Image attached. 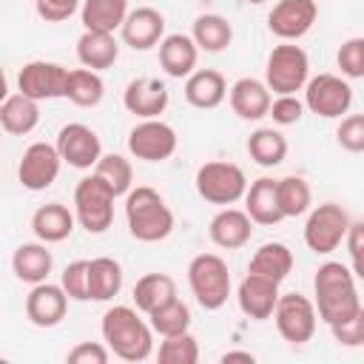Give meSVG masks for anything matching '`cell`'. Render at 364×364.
Segmentation results:
<instances>
[{
    "instance_id": "1",
    "label": "cell",
    "mask_w": 364,
    "mask_h": 364,
    "mask_svg": "<svg viewBox=\"0 0 364 364\" xmlns=\"http://www.w3.org/2000/svg\"><path fill=\"white\" fill-rule=\"evenodd\" d=\"M102 341L111 347V353L122 361H145L154 353V327L151 321L139 318V310L128 304H114L102 313Z\"/></svg>"
},
{
    "instance_id": "2",
    "label": "cell",
    "mask_w": 364,
    "mask_h": 364,
    "mask_svg": "<svg viewBox=\"0 0 364 364\" xmlns=\"http://www.w3.org/2000/svg\"><path fill=\"white\" fill-rule=\"evenodd\" d=\"M313 293H316V310L318 318L330 327L336 321L350 318L361 307V296L355 287V273L341 262H324L318 264L313 276Z\"/></svg>"
},
{
    "instance_id": "3",
    "label": "cell",
    "mask_w": 364,
    "mask_h": 364,
    "mask_svg": "<svg viewBox=\"0 0 364 364\" xmlns=\"http://www.w3.org/2000/svg\"><path fill=\"white\" fill-rule=\"evenodd\" d=\"M125 222L136 242H162L173 233V210L165 205L159 191L136 185L125 193Z\"/></svg>"
},
{
    "instance_id": "4",
    "label": "cell",
    "mask_w": 364,
    "mask_h": 364,
    "mask_svg": "<svg viewBox=\"0 0 364 364\" xmlns=\"http://www.w3.org/2000/svg\"><path fill=\"white\" fill-rule=\"evenodd\" d=\"M188 284L199 307L219 310L230 296V270L228 262L216 253H199L188 264Z\"/></svg>"
},
{
    "instance_id": "5",
    "label": "cell",
    "mask_w": 364,
    "mask_h": 364,
    "mask_svg": "<svg viewBox=\"0 0 364 364\" xmlns=\"http://www.w3.org/2000/svg\"><path fill=\"white\" fill-rule=\"evenodd\" d=\"M114 199L117 193L105 179H100L97 173L82 176L74 188V213L80 228H85L88 233H105L114 222Z\"/></svg>"
},
{
    "instance_id": "6",
    "label": "cell",
    "mask_w": 364,
    "mask_h": 364,
    "mask_svg": "<svg viewBox=\"0 0 364 364\" xmlns=\"http://www.w3.org/2000/svg\"><path fill=\"white\" fill-rule=\"evenodd\" d=\"M307 80H310L307 51L296 43L273 46V51L267 54V65H264L267 88L273 94H296V91H304Z\"/></svg>"
},
{
    "instance_id": "7",
    "label": "cell",
    "mask_w": 364,
    "mask_h": 364,
    "mask_svg": "<svg viewBox=\"0 0 364 364\" xmlns=\"http://www.w3.org/2000/svg\"><path fill=\"white\" fill-rule=\"evenodd\" d=\"M196 193L210 205H236L247 193V176L236 162H205L196 171Z\"/></svg>"
},
{
    "instance_id": "8",
    "label": "cell",
    "mask_w": 364,
    "mask_h": 364,
    "mask_svg": "<svg viewBox=\"0 0 364 364\" xmlns=\"http://www.w3.org/2000/svg\"><path fill=\"white\" fill-rule=\"evenodd\" d=\"M350 225L353 222H350L347 210L338 202H321V205H316L307 213V222H304V245L313 253L327 256V253H333L347 239Z\"/></svg>"
},
{
    "instance_id": "9",
    "label": "cell",
    "mask_w": 364,
    "mask_h": 364,
    "mask_svg": "<svg viewBox=\"0 0 364 364\" xmlns=\"http://www.w3.org/2000/svg\"><path fill=\"white\" fill-rule=\"evenodd\" d=\"M273 321H276L279 336L287 344H296V347L307 344L316 333V324H318L316 301H310L301 293H282L279 304L273 310Z\"/></svg>"
},
{
    "instance_id": "10",
    "label": "cell",
    "mask_w": 364,
    "mask_h": 364,
    "mask_svg": "<svg viewBox=\"0 0 364 364\" xmlns=\"http://www.w3.org/2000/svg\"><path fill=\"white\" fill-rule=\"evenodd\" d=\"M304 105L316 117L336 119V117H341V114L350 111V105H353V88H350V82L344 77H336V74L310 77L307 85H304Z\"/></svg>"
},
{
    "instance_id": "11",
    "label": "cell",
    "mask_w": 364,
    "mask_h": 364,
    "mask_svg": "<svg viewBox=\"0 0 364 364\" xmlns=\"http://www.w3.org/2000/svg\"><path fill=\"white\" fill-rule=\"evenodd\" d=\"M176 145H179L176 131L168 122H162L159 117L136 122L128 134V151H131V156H136L142 162H165L173 156Z\"/></svg>"
},
{
    "instance_id": "12",
    "label": "cell",
    "mask_w": 364,
    "mask_h": 364,
    "mask_svg": "<svg viewBox=\"0 0 364 364\" xmlns=\"http://www.w3.org/2000/svg\"><path fill=\"white\" fill-rule=\"evenodd\" d=\"M65 88H68V68H63L60 63L31 60L17 74V91L37 102L65 97Z\"/></svg>"
},
{
    "instance_id": "13",
    "label": "cell",
    "mask_w": 364,
    "mask_h": 364,
    "mask_svg": "<svg viewBox=\"0 0 364 364\" xmlns=\"http://www.w3.org/2000/svg\"><path fill=\"white\" fill-rule=\"evenodd\" d=\"M60 165L63 156L57 151V145L51 142H31L23 151V159L17 165V179L26 191H46L57 182L60 176Z\"/></svg>"
},
{
    "instance_id": "14",
    "label": "cell",
    "mask_w": 364,
    "mask_h": 364,
    "mask_svg": "<svg viewBox=\"0 0 364 364\" xmlns=\"http://www.w3.org/2000/svg\"><path fill=\"white\" fill-rule=\"evenodd\" d=\"M54 145H57L63 162L71 165V168H77V171L94 168L100 162V156H102V142H100L97 131L88 128V125H82V122L63 125Z\"/></svg>"
},
{
    "instance_id": "15",
    "label": "cell",
    "mask_w": 364,
    "mask_h": 364,
    "mask_svg": "<svg viewBox=\"0 0 364 364\" xmlns=\"http://www.w3.org/2000/svg\"><path fill=\"white\" fill-rule=\"evenodd\" d=\"M316 17H318L316 0H279L267 14V28L279 40L293 43L316 26Z\"/></svg>"
},
{
    "instance_id": "16",
    "label": "cell",
    "mask_w": 364,
    "mask_h": 364,
    "mask_svg": "<svg viewBox=\"0 0 364 364\" xmlns=\"http://www.w3.org/2000/svg\"><path fill=\"white\" fill-rule=\"evenodd\" d=\"M279 282L267 279V276H259V273H250L239 282V290H236V301H239V310L253 318V321H264V318H273V310L279 304Z\"/></svg>"
},
{
    "instance_id": "17",
    "label": "cell",
    "mask_w": 364,
    "mask_h": 364,
    "mask_svg": "<svg viewBox=\"0 0 364 364\" xmlns=\"http://www.w3.org/2000/svg\"><path fill=\"white\" fill-rule=\"evenodd\" d=\"M65 310H68V293L63 290V284H51V282L31 284L26 296V318L34 327H57L65 318Z\"/></svg>"
},
{
    "instance_id": "18",
    "label": "cell",
    "mask_w": 364,
    "mask_h": 364,
    "mask_svg": "<svg viewBox=\"0 0 364 364\" xmlns=\"http://www.w3.org/2000/svg\"><path fill=\"white\" fill-rule=\"evenodd\" d=\"M122 105L139 119H156L168 108V88L156 77H136L122 91Z\"/></svg>"
},
{
    "instance_id": "19",
    "label": "cell",
    "mask_w": 364,
    "mask_h": 364,
    "mask_svg": "<svg viewBox=\"0 0 364 364\" xmlns=\"http://www.w3.org/2000/svg\"><path fill=\"white\" fill-rule=\"evenodd\" d=\"M119 34H122V43L131 46L134 51H148L165 40V17L151 6H139L128 11Z\"/></svg>"
},
{
    "instance_id": "20",
    "label": "cell",
    "mask_w": 364,
    "mask_h": 364,
    "mask_svg": "<svg viewBox=\"0 0 364 364\" xmlns=\"http://www.w3.org/2000/svg\"><path fill=\"white\" fill-rule=\"evenodd\" d=\"M208 236L216 247L222 250H239L250 242L253 236V219L247 210H239V208H222L210 225H208Z\"/></svg>"
},
{
    "instance_id": "21",
    "label": "cell",
    "mask_w": 364,
    "mask_h": 364,
    "mask_svg": "<svg viewBox=\"0 0 364 364\" xmlns=\"http://www.w3.org/2000/svg\"><path fill=\"white\" fill-rule=\"evenodd\" d=\"M228 100H230L233 114H236L239 119H247V122H256V119L267 117V114H270V102H273L267 82H262V80H256V77H242V80H236V82L230 85V91H228Z\"/></svg>"
},
{
    "instance_id": "22",
    "label": "cell",
    "mask_w": 364,
    "mask_h": 364,
    "mask_svg": "<svg viewBox=\"0 0 364 364\" xmlns=\"http://www.w3.org/2000/svg\"><path fill=\"white\" fill-rule=\"evenodd\" d=\"M245 210L250 213L253 225H264V228L279 225L284 219L282 202H279V179L259 176L256 182H250L245 193Z\"/></svg>"
},
{
    "instance_id": "23",
    "label": "cell",
    "mask_w": 364,
    "mask_h": 364,
    "mask_svg": "<svg viewBox=\"0 0 364 364\" xmlns=\"http://www.w3.org/2000/svg\"><path fill=\"white\" fill-rule=\"evenodd\" d=\"M196 60L199 46L191 34H165V40L159 43V65L173 80H188L196 71Z\"/></svg>"
},
{
    "instance_id": "24",
    "label": "cell",
    "mask_w": 364,
    "mask_h": 364,
    "mask_svg": "<svg viewBox=\"0 0 364 364\" xmlns=\"http://www.w3.org/2000/svg\"><path fill=\"white\" fill-rule=\"evenodd\" d=\"M74 225H77V213H71L63 202H46L31 213V230L46 245L65 242L74 233Z\"/></svg>"
},
{
    "instance_id": "25",
    "label": "cell",
    "mask_w": 364,
    "mask_h": 364,
    "mask_svg": "<svg viewBox=\"0 0 364 364\" xmlns=\"http://www.w3.org/2000/svg\"><path fill=\"white\" fill-rule=\"evenodd\" d=\"M228 82L225 77L216 71V68H196L188 80H185V100L193 105V108H202V111H210V108H219L228 97Z\"/></svg>"
},
{
    "instance_id": "26",
    "label": "cell",
    "mask_w": 364,
    "mask_h": 364,
    "mask_svg": "<svg viewBox=\"0 0 364 364\" xmlns=\"http://www.w3.org/2000/svg\"><path fill=\"white\" fill-rule=\"evenodd\" d=\"M51 267H54V259H51V250L46 247V242H23L11 256V270L26 284L48 282Z\"/></svg>"
},
{
    "instance_id": "27",
    "label": "cell",
    "mask_w": 364,
    "mask_h": 364,
    "mask_svg": "<svg viewBox=\"0 0 364 364\" xmlns=\"http://www.w3.org/2000/svg\"><path fill=\"white\" fill-rule=\"evenodd\" d=\"M37 122H40V102L37 100H31V97H26L20 91L3 100V105H0V125H3L6 134L26 136V134H31L37 128Z\"/></svg>"
},
{
    "instance_id": "28",
    "label": "cell",
    "mask_w": 364,
    "mask_h": 364,
    "mask_svg": "<svg viewBox=\"0 0 364 364\" xmlns=\"http://www.w3.org/2000/svg\"><path fill=\"white\" fill-rule=\"evenodd\" d=\"M119 57V43L108 31H82L77 40V60L85 68L105 71L117 63Z\"/></svg>"
},
{
    "instance_id": "29",
    "label": "cell",
    "mask_w": 364,
    "mask_h": 364,
    "mask_svg": "<svg viewBox=\"0 0 364 364\" xmlns=\"http://www.w3.org/2000/svg\"><path fill=\"white\" fill-rule=\"evenodd\" d=\"M128 17V0H82L80 6V20L85 31H108L114 34L122 28Z\"/></svg>"
},
{
    "instance_id": "30",
    "label": "cell",
    "mask_w": 364,
    "mask_h": 364,
    "mask_svg": "<svg viewBox=\"0 0 364 364\" xmlns=\"http://www.w3.org/2000/svg\"><path fill=\"white\" fill-rule=\"evenodd\" d=\"M122 290V267L111 256H97L88 262V296L91 301H111Z\"/></svg>"
},
{
    "instance_id": "31",
    "label": "cell",
    "mask_w": 364,
    "mask_h": 364,
    "mask_svg": "<svg viewBox=\"0 0 364 364\" xmlns=\"http://www.w3.org/2000/svg\"><path fill=\"white\" fill-rule=\"evenodd\" d=\"M250 273H259V276H267L273 282H284L293 270V250L282 242H264L253 256H250V264H247Z\"/></svg>"
},
{
    "instance_id": "32",
    "label": "cell",
    "mask_w": 364,
    "mask_h": 364,
    "mask_svg": "<svg viewBox=\"0 0 364 364\" xmlns=\"http://www.w3.org/2000/svg\"><path fill=\"white\" fill-rule=\"evenodd\" d=\"M171 299H176V282L168 273H145L134 284V304L145 316Z\"/></svg>"
},
{
    "instance_id": "33",
    "label": "cell",
    "mask_w": 364,
    "mask_h": 364,
    "mask_svg": "<svg viewBox=\"0 0 364 364\" xmlns=\"http://www.w3.org/2000/svg\"><path fill=\"white\" fill-rule=\"evenodd\" d=\"M191 37L196 40L199 51H208V54H219L230 46L233 40V26L222 17V14H199L193 20V28H191Z\"/></svg>"
},
{
    "instance_id": "34",
    "label": "cell",
    "mask_w": 364,
    "mask_h": 364,
    "mask_svg": "<svg viewBox=\"0 0 364 364\" xmlns=\"http://www.w3.org/2000/svg\"><path fill=\"white\" fill-rule=\"evenodd\" d=\"M247 154L262 168H276L287 156V139L276 128H256L247 136Z\"/></svg>"
},
{
    "instance_id": "35",
    "label": "cell",
    "mask_w": 364,
    "mask_h": 364,
    "mask_svg": "<svg viewBox=\"0 0 364 364\" xmlns=\"http://www.w3.org/2000/svg\"><path fill=\"white\" fill-rule=\"evenodd\" d=\"M105 94V82L100 77V71L94 68H71L68 71V88H65V100L80 105V108H94L102 102Z\"/></svg>"
},
{
    "instance_id": "36",
    "label": "cell",
    "mask_w": 364,
    "mask_h": 364,
    "mask_svg": "<svg viewBox=\"0 0 364 364\" xmlns=\"http://www.w3.org/2000/svg\"><path fill=\"white\" fill-rule=\"evenodd\" d=\"M148 321H151L154 333H159V336H176V333L191 330V307L176 296V299L159 304L156 310H151L148 313Z\"/></svg>"
},
{
    "instance_id": "37",
    "label": "cell",
    "mask_w": 364,
    "mask_h": 364,
    "mask_svg": "<svg viewBox=\"0 0 364 364\" xmlns=\"http://www.w3.org/2000/svg\"><path fill=\"white\" fill-rule=\"evenodd\" d=\"M279 202H282L284 219H296V216L307 213L310 205H313V191H310L307 179L296 176V173L279 179Z\"/></svg>"
},
{
    "instance_id": "38",
    "label": "cell",
    "mask_w": 364,
    "mask_h": 364,
    "mask_svg": "<svg viewBox=\"0 0 364 364\" xmlns=\"http://www.w3.org/2000/svg\"><path fill=\"white\" fill-rule=\"evenodd\" d=\"M94 173L105 179L117 196H125L134 188V168L122 154H102L100 162L94 165Z\"/></svg>"
},
{
    "instance_id": "39",
    "label": "cell",
    "mask_w": 364,
    "mask_h": 364,
    "mask_svg": "<svg viewBox=\"0 0 364 364\" xmlns=\"http://www.w3.org/2000/svg\"><path fill=\"white\" fill-rule=\"evenodd\" d=\"M156 358H159V364H196L199 361V344L191 336V330L176 333V336H162Z\"/></svg>"
},
{
    "instance_id": "40",
    "label": "cell",
    "mask_w": 364,
    "mask_h": 364,
    "mask_svg": "<svg viewBox=\"0 0 364 364\" xmlns=\"http://www.w3.org/2000/svg\"><path fill=\"white\" fill-rule=\"evenodd\" d=\"M336 63L341 68V74L347 80H358L364 77V37H350L338 46Z\"/></svg>"
},
{
    "instance_id": "41",
    "label": "cell",
    "mask_w": 364,
    "mask_h": 364,
    "mask_svg": "<svg viewBox=\"0 0 364 364\" xmlns=\"http://www.w3.org/2000/svg\"><path fill=\"white\" fill-rule=\"evenodd\" d=\"M60 284L68 293V299L74 301H88V262L77 259L71 264H65V270L60 273Z\"/></svg>"
},
{
    "instance_id": "42",
    "label": "cell",
    "mask_w": 364,
    "mask_h": 364,
    "mask_svg": "<svg viewBox=\"0 0 364 364\" xmlns=\"http://www.w3.org/2000/svg\"><path fill=\"white\" fill-rule=\"evenodd\" d=\"M336 139L350 154H364V114H347L341 117L336 128Z\"/></svg>"
},
{
    "instance_id": "43",
    "label": "cell",
    "mask_w": 364,
    "mask_h": 364,
    "mask_svg": "<svg viewBox=\"0 0 364 364\" xmlns=\"http://www.w3.org/2000/svg\"><path fill=\"white\" fill-rule=\"evenodd\" d=\"M330 333L341 347H364V304L350 318L330 324Z\"/></svg>"
},
{
    "instance_id": "44",
    "label": "cell",
    "mask_w": 364,
    "mask_h": 364,
    "mask_svg": "<svg viewBox=\"0 0 364 364\" xmlns=\"http://www.w3.org/2000/svg\"><path fill=\"white\" fill-rule=\"evenodd\" d=\"M304 102L296 94H276V100L270 102V114L276 125H296L304 117Z\"/></svg>"
},
{
    "instance_id": "45",
    "label": "cell",
    "mask_w": 364,
    "mask_h": 364,
    "mask_svg": "<svg viewBox=\"0 0 364 364\" xmlns=\"http://www.w3.org/2000/svg\"><path fill=\"white\" fill-rule=\"evenodd\" d=\"M108 358H111V347L100 341H80L65 355L68 364H108Z\"/></svg>"
},
{
    "instance_id": "46",
    "label": "cell",
    "mask_w": 364,
    "mask_h": 364,
    "mask_svg": "<svg viewBox=\"0 0 364 364\" xmlns=\"http://www.w3.org/2000/svg\"><path fill=\"white\" fill-rule=\"evenodd\" d=\"M34 6L46 23H63L82 6V0H34Z\"/></svg>"
},
{
    "instance_id": "47",
    "label": "cell",
    "mask_w": 364,
    "mask_h": 364,
    "mask_svg": "<svg viewBox=\"0 0 364 364\" xmlns=\"http://www.w3.org/2000/svg\"><path fill=\"white\" fill-rule=\"evenodd\" d=\"M344 242H347V250H350V262H353L355 279H364V219L350 225Z\"/></svg>"
},
{
    "instance_id": "48",
    "label": "cell",
    "mask_w": 364,
    "mask_h": 364,
    "mask_svg": "<svg viewBox=\"0 0 364 364\" xmlns=\"http://www.w3.org/2000/svg\"><path fill=\"white\" fill-rule=\"evenodd\" d=\"M222 361H225V364H228V361H247V364H253L256 355L247 353V350H228V353H222Z\"/></svg>"
},
{
    "instance_id": "49",
    "label": "cell",
    "mask_w": 364,
    "mask_h": 364,
    "mask_svg": "<svg viewBox=\"0 0 364 364\" xmlns=\"http://www.w3.org/2000/svg\"><path fill=\"white\" fill-rule=\"evenodd\" d=\"M245 3H253V6H259V3H264V0H245Z\"/></svg>"
},
{
    "instance_id": "50",
    "label": "cell",
    "mask_w": 364,
    "mask_h": 364,
    "mask_svg": "<svg viewBox=\"0 0 364 364\" xmlns=\"http://www.w3.org/2000/svg\"><path fill=\"white\" fill-rule=\"evenodd\" d=\"M361 284H364V279H361Z\"/></svg>"
}]
</instances>
